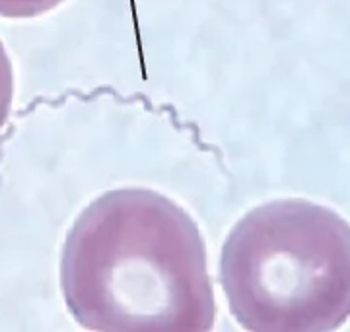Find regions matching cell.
I'll return each mask as SVG.
<instances>
[{
  "label": "cell",
  "instance_id": "obj_1",
  "mask_svg": "<svg viewBox=\"0 0 350 332\" xmlns=\"http://www.w3.org/2000/svg\"><path fill=\"white\" fill-rule=\"evenodd\" d=\"M61 292L88 331L206 332L218 315L197 221L142 186L107 191L80 212L61 253Z\"/></svg>",
  "mask_w": 350,
  "mask_h": 332
},
{
  "label": "cell",
  "instance_id": "obj_2",
  "mask_svg": "<svg viewBox=\"0 0 350 332\" xmlns=\"http://www.w3.org/2000/svg\"><path fill=\"white\" fill-rule=\"evenodd\" d=\"M218 278L245 331H337L350 319V223L304 198L265 202L228 234Z\"/></svg>",
  "mask_w": 350,
  "mask_h": 332
},
{
  "label": "cell",
  "instance_id": "obj_3",
  "mask_svg": "<svg viewBox=\"0 0 350 332\" xmlns=\"http://www.w3.org/2000/svg\"><path fill=\"white\" fill-rule=\"evenodd\" d=\"M64 0H0V16L2 18H38L55 10Z\"/></svg>",
  "mask_w": 350,
  "mask_h": 332
},
{
  "label": "cell",
  "instance_id": "obj_4",
  "mask_svg": "<svg viewBox=\"0 0 350 332\" xmlns=\"http://www.w3.org/2000/svg\"><path fill=\"white\" fill-rule=\"evenodd\" d=\"M14 99V70L8 53L0 41V130L8 121Z\"/></svg>",
  "mask_w": 350,
  "mask_h": 332
}]
</instances>
